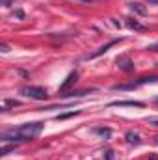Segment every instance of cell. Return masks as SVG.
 Instances as JSON below:
<instances>
[{"label":"cell","instance_id":"20","mask_svg":"<svg viewBox=\"0 0 158 160\" xmlns=\"http://www.w3.org/2000/svg\"><path fill=\"white\" fill-rule=\"evenodd\" d=\"M0 50H2V52H9V48H7V45H6V43H2V45H0Z\"/></svg>","mask_w":158,"mask_h":160},{"label":"cell","instance_id":"11","mask_svg":"<svg viewBox=\"0 0 158 160\" xmlns=\"http://www.w3.org/2000/svg\"><path fill=\"white\" fill-rule=\"evenodd\" d=\"M93 132L99 134V136H102V138H110L112 136V128H108V127H95Z\"/></svg>","mask_w":158,"mask_h":160},{"label":"cell","instance_id":"15","mask_svg":"<svg viewBox=\"0 0 158 160\" xmlns=\"http://www.w3.org/2000/svg\"><path fill=\"white\" fill-rule=\"evenodd\" d=\"M147 82H158V77H143V78H138V84L141 86V84H147Z\"/></svg>","mask_w":158,"mask_h":160},{"label":"cell","instance_id":"10","mask_svg":"<svg viewBox=\"0 0 158 160\" xmlns=\"http://www.w3.org/2000/svg\"><path fill=\"white\" fill-rule=\"evenodd\" d=\"M140 84L138 82H130V84H116L114 86V91H132V89H136Z\"/></svg>","mask_w":158,"mask_h":160},{"label":"cell","instance_id":"25","mask_svg":"<svg viewBox=\"0 0 158 160\" xmlns=\"http://www.w3.org/2000/svg\"><path fill=\"white\" fill-rule=\"evenodd\" d=\"M78 2H93V0H78Z\"/></svg>","mask_w":158,"mask_h":160},{"label":"cell","instance_id":"26","mask_svg":"<svg viewBox=\"0 0 158 160\" xmlns=\"http://www.w3.org/2000/svg\"><path fill=\"white\" fill-rule=\"evenodd\" d=\"M155 104H156V106H158V97H156V99H155Z\"/></svg>","mask_w":158,"mask_h":160},{"label":"cell","instance_id":"19","mask_svg":"<svg viewBox=\"0 0 158 160\" xmlns=\"http://www.w3.org/2000/svg\"><path fill=\"white\" fill-rule=\"evenodd\" d=\"M147 50H153V52H158V43H156V45H151V47H147Z\"/></svg>","mask_w":158,"mask_h":160},{"label":"cell","instance_id":"4","mask_svg":"<svg viewBox=\"0 0 158 160\" xmlns=\"http://www.w3.org/2000/svg\"><path fill=\"white\" fill-rule=\"evenodd\" d=\"M97 88H86V89H78V91H65V93H60V97L63 99H73V97H84V95H89V93H95Z\"/></svg>","mask_w":158,"mask_h":160},{"label":"cell","instance_id":"24","mask_svg":"<svg viewBox=\"0 0 158 160\" xmlns=\"http://www.w3.org/2000/svg\"><path fill=\"white\" fill-rule=\"evenodd\" d=\"M151 160H158V157H156V155H153V157H151Z\"/></svg>","mask_w":158,"mask_h":160},{"label":"cell","instance_id":"23","mask_svg":"<svg viewBox=\"0 0 158 160\" xmlns=\"http://www.w3.org/2000/svg\"><path fill=\"white\" fill-rule=\"evenodd\" d=\"M151 123H155V125L158 127V119H151Z\"/></svg>","mask_w":158,"mask_h":160},{"label":"cell","instance_id":"16","mask_svg":"<svg viewBox=\"0 0 158 160\" xmlns=\"http://www.w3.org/2000/svg\"><path fill=\"white\" fill-rule=\"evenodd\" d=\"M11 151H15V145H4L2 149H0V155L2 157H6L7 153H11Z\"/></svg>","mask_w":158,"mask_h":160},{"label":"cell","instance_id":"6","mask_svg":"<svg viewBox=\"0 0 158 160\" xmlns=\"http://www.w3.org/2000/svg\"><path fill=\"white\" fill-rule=\"evenodd\" d=\"M77 80H78V73H77V71H73V73L65 78V82L60 86V89H58V91H60V93H65V91H67V89H69V88L77 82Z\"/></svg>","mask_w":158,"mask_h":160},{"label":"cell","instance_id":"18","mask_svg":"<svg viewBox=\"0 0 158 160\" xmlns=\"http://www.w3.org/2000/svg\"><path fill=\"white\" fill-rule=\"evenodd\" d=\"M13 2H15V0H2V6L9 8V6H13Z\"/></svg>","mask_w":158,"mask_h":160},{"label":"cell","instance_id":"8","mask_svg":"<svg viewBox=\"0 0 158 160\" xmlns=\"http://www.w3.org/2000/svg\"><path fill=\"white\" fill-rule=\"evenodd\" d=\"M125 140H126L130 145H140V143H141L140 134H138V132H134V130H128V132L125 134Z\"/></svg>","mask_w":158,"mask_h":160},{"label":"cell","instance_id":"12","mask_svg":"<svg viewBox=\"0 0 158 160\" xmlns=\"http://www.w3.org/2000/svg\"><path fill=\"white\" fill-rule=\"evenodd\" d=\"M128 6H130L132 11H136V13H140V15H145V13H147V9H145L141 4H138V2H130Z\"/></svg>","mask_w":158,"mask_h":160},{"label":"cell","instance_id":"21","mask_svg":"<svg viewBox=\"0 0 158 160\" xmlns=\"http://www.w3.org/2000/svg\"><path fill=\"white\" fill-rule=\"evenodd\" d=\"M104 155H106V160H114V157H112V155H114V153H112V151H106V153H104Z\"/></svg>","mask_w":158,"mask_h":160},{"label":"cell","instance_id":"3","mask_svg":"<svg viewBox=\"0 0 158 160\" xmlns=\"http://www.w3.org/2000/svg\"><path fill=\"white\" fill-rule=\"evenodd\" d=\"M116 63H117V67L121 71H125V73H128V71H134V62L128 58V56H125V54H121L116 58Z\"/></svg>","mask_w":158,"mask_h":160},{"label":"cell","instance_id":"5","mask_svg":"<svg viewBox=\"0 0 158 160\" xmlns=\"http://www.w3.org/2000/svg\"><path fill=\"white\" fill-rule=\"evenodd\" d=\"M119 41H121V39H112V41H108V43H106V45H102L99 50H95L93 54H87V56H86V60H95V58H99L101 54H104L108 48H112V47H114L116 43H119Z\"/></svg>","mask_w":158,"mask_h":160},{"label":"cell","instance_id":"14","mask_svg":"<svg viewBox=\"0 0 158 160\" xmlns=\"http://www.w3.org/2000/svg\"><path fill=\"white\" fill-rule=\"evenodd\" d=\"M19 104H21V102H19V101H13V99H7V101H6V102H4V108H2V110H4V112H6V110H7V108H15V106H19Z\"/></svg>","mask_w":158,"mask_h":160},{"label":"cell","instance_id":"9","mask_svg":"<svg viewBox=\"0 0 158 160\" xmlns=\"http://www.w3.org/2000/svg\"><path fill=\"white\" fill-rule=\"evenodd\" d=\"M110 106H138V108H141L143 102L141 101H114V102H110Z\"/></svg>","mask_w":158,"mask_h":160},{"label":"cell","instance_id":"1","mask_svg":"<svg viewBox=\"0 0 158 160\" xmlns=\"http://www.w3.org/2000/svg\"><path fill=\"white\" fill-rule=\"evenodd\" d=\"M43 127H45L43 121L24 123V125H21L19 128L2 132V134H0V140H2V142H13V143H24V142H30V140L37 138L41 134V130H43Z\"/></svg>","mask_w":158,"mask_h":160},{"label":"cell","instance_id":"17","mask_svg":"<svg viewBox=\"0 0 158 160\" xmlns=\"http://www.w3.org/2000/svg\"><path fill=\"white\" fill-rule=\"evenodd\" d=\"M13 15H15L17 19H24V11H22V9H17V11H15Z\"/></svg>","mask_w":158,"mask_h":160},{"label":"cell","instance_id":"7","mask_svg":"<svg viewBox=\"0 0 158 160\" xmlns=\"http://www.w3.org/2000/svg\"><path fill=\"white\" fill-rule=\"evenodd\" d=\"M125 24H126L130 30H136V32H143V30H147V26L141 24V22H138L136 19H125Z\"/></svg>","mask_w":158,"mask_h":160},{"label":"cell","instance_id":"22","mask_svg":"<svg viewBox=\"0 0 158 160\" xmlns=\"http://www.w3.org/2000/svg\"><path fill=\"white\" fill-rule=\"evenodd\" d=\"M149 4H153V6H158V0H147Z\"/></svg>","mask_w":158,"mask_h":160},{"label":"cell","instance_id":"13","mask_svg":"<svg viewBox=\"0 0 158 160\" xmlns=\"http://www.w3.org/2000/svg\"><path fill=\"white\" fill-rule=\"evenodd\" d=\"M80 110H73V112H67V114H60V116H56V119L58 121H63V119H69V118H73V116H78Z\"/></svg>","mask_w":158,"mask_h":160},{"label":"cell","instance_id":"2","mask_svg":"<svg viewBox=\"0 0 158 160\" xmlns=\"http://www.w3.org/2000/svg\"><path fill=\"white\" fill-rule=\"evenodd\" d=\"M21 95L28 97V99H36V101H45L48 97L47 89L41 86H22L21 88Z\"/></svg>","mask_w":158,"mask_h":160}]
</instances>
